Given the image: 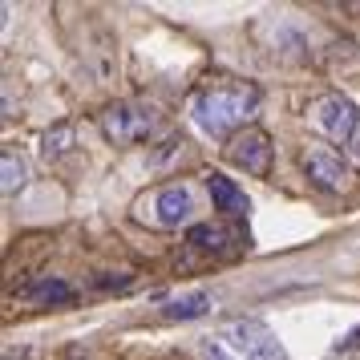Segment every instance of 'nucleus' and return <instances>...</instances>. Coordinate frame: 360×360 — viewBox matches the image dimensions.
<instances>
[{
	"instance_id": "f257e3e1",
	"label": "nucleus",
	"mask_w": 360,
	"mask_h": 360,
	"mask_svg": "<svg viewBox=\"0 0 360 360\" xmlns=\"http://www.w3.org/2000/svg\"><path fill=\"white\" fill-rule=\"evenodd\" d=\"M259 114V89L247 82H214L191 98V122L207 138H235Z\"/></svg>"
},
{
	"instance_id": "f03ea898",
	"label": "nucleus",
	"mask_w": 360,
	"mask_h": 360,
	"mask_svg": "<svg viewBox=\"0 0 360 360\" xmlns=\"http://www.w3.org/2000/svg\"><path fill=\"white\" fill-rule=\"evenodd\" d=\"M198 202H195V191L182 186V182H166L158 191H150L134 202V214L150 223V227H162V231H179L195 219Z\"/></svg>"
},
{
	"instance_id": "7ed1b4c3",
	"label": "nucleus",
	"mask_w": 360,
	"mask_h": 360,
	"mask_svg": "<svg viewBox=\"0 0 360 360\" xmlns=\"http://www.w3.org/2000/svg\"><path fill=\"white\" fill-rule=\"evenodd\" d=\"M98 126L114 146H138V142H150L158 134L162 117H158V110L138 105V101H114L98 114Z\"/></svg>"
},
{
	"instance_id": "20e7f679",
	"label": "nucleus",
	"mask_w": 360,
	"mask_h": 360,
	"mask_svg": "<svg viewBox=\"0 0 360 360\" xmlns=\"http://www.w3.org/2000/svg\"><path fill=\"white\" fill-rule=\"evenodd\" d=\"M223 340L235 352V360H288V348L259 320H235V324H227Z\"/></svg>"
},
{
	"instance_id": "39448f33",
	"label": "nucleus",
	"mask_w": 360,
	"mask_h": 360,
	"mask_svg": "<svg viewBox=\"0 0 360 360\" xmlns=\"http://www.w3.org/2000/svg\"><path fill=\"white\" fill-rule=\"evenodd\" d=\"M300 166H304V174H308L311 186H320V191H340L344 182H348V162H344L340 150L332 146H320V142H308V146L300 150Z\"/></svg>"
},
{
	"instance_id": "423d86ee",
	"label": "nucleus",
	"mask_w": 360,
	"mask_h": 360,
	"mask_svg": "<svg viewBox=\"0 0 360 360\" xmlns=\"http://www.w3.org/2000/svg\"><path fill=\"white\" fill-rule=\"evenodd\" d=\"M316 122L332 142L344 146L360 134V105L352 98H344V94H328V98L316 101Z\"/></svg>"
},
{
	"instance_id": "0eeeda50",
	"label": "nucleus",
	"mask_w": 360,
	"mask_h": 360,
	"mask_svg": "<svg viewBox=\"0 0 360 360\" xmlns=\"http://www.w3.org/2000/svg\"><path fill=\"white\" fill-rule=\"evenodd\" d=\"M227 158L239 170H247V174H255V179H263L267 170H271V138L263 130H243V134H235L227 142Z\"/></svg>"
},
{
	"instance_id": "6e6552de",
	"label": "nucleus",
	"mask_w": 360,
	"mask_h": 360,
	"mask_svg": "<svg viewBox=\"0 0 360 360\" xmlns=\"http://www.w3.org/2000/svg\"><path fill=\"white\" fill-rule=\"evenodd\" d=\"M186 243L195 251H207V255H235L243 243V235L227 223H198V227L186 231Z\"/></svg>"
},
{
	"instance_id": "1a4fd4ad",
	"label": "nucleus",
	"mask_w": 360,
	"mask_h": 360,
	"mask_svg": "<svg viewBox=\"0 0 360 360\" xmlns=\"http://www.w3.org/2000/svg\"><path fill=\"white\" fill-rule=\"evenodd\" d=\"M207 191H211V202L214 211H223L227 219H243L247 211H251V198L243 195V186L239 182H231L227 174H207Z\"/></svg>"
},
{
	"instance_id": "9d476101",
	"label": "nucleus",
	"mask_w": 360,
	"mask_h": 360,
	"mask_svg": "<svg viewBox=\"0 0 360 360\" xmlns=\"http://www.w3.org/2000/svg\"><path fill=\"white\" fill-rule=\"evenodd\" d=\"M166 320H198V316H207L211 311V295L207 292H186V295H170L162 300V308H158Z\"/></svg>"
},
{
	"instance_id": "9b49d317",
	"label": "nucleus",
	"mask_w": 360,
	"mask_h": 360,
	"mask_svg": "<svg viewBox=\"0 0 360 360\" xmlns=\"http://www.w3.org/2000/svg\"><path fill=\"white\" fill-rule=\"evenodd\" d=\"M29 295L41 300V304H69L73 300V288H69L65 279H37L33 288H29Z\"/></svg>"
},
{
	"instance_id": "f8f14e48",
	"label": "nucleus",
	"mask_w": 360,
	"mask_h": 360,
	"mask_svg": "<svg viewBox=\"0 0 360 360\" xmlns=\"http://www.w3.org/2000/svg\"><path fill=\"white\" fill-rule=\"evenodd\" d=\"M0 166H4V195H17L20 186H25V179H29L25 158L13 154V150H4V154H0Z\"/></svg>"
},
{
	"instance_id": "ddd939ff",
	"label": "nucleus",
	"mask_w": 360,
	"mask_h": 360,
	"mask_svg": "<svg viewBox=\"0 0 360 360\" xmlns=\"http://www.w3.org/2000/svg\"><path fill=\"white\" fill-rule=\"evenodd\" d=\"M73 150V130L69 126H61V130H53V134H45V142H41V154L45 158H61V154H69Z\"/></svg>"
},
{
	"instance_id": "4468645a",
	"label": "nucleus",
	"mask_w": 360,
	"mask_h": 360,
	"mask_svg": "<svg viewBox=\"0 0 360 360\" xmlns=\"http://www.w3.org/2000/svg\"><path fill=\"white\" fill-rule=\"evenodd\" d=\"M202 352H207V360H231L227 348H223V344H211V340L202 344Z\"/></svg>"
}]
</instances>
